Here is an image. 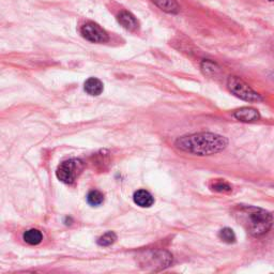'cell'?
I'll return each instance as SVG.
<instances>
[{"label": "cell", "instance_id": "9a60e30c", "mask_svg": "<svg viewBox=\"0 0 274 274\" xmlns=\"http://www.w3.org/2000/svg\"><path fill=\"white\" fill-rule=\"evenodd\" d=\"M117 240V236L113 231H108V233L104 234L98 239V244L101 246H109L115 243V241Z\"/></svg>", "mask_w": 274, "mask_h": 274}, {"label": "cell", "instance_id": "8fae6325", "mask_svg": "<svg viewBox=\"0 0 274 274\" xmlns=\"http://www.w3.org/2000/svg\"><path fill=\"white\" fill-rule=\"evenodd\" d=\"M151 1L156 4L162 11L168 14H177L180 11V7H179L177 0H151Z\"/></svg>", "mask_w": 274, "mask_h": 274}, {"label": "cell", "instance_id": "4fadbf2b", "mask_svg": "<svg viewBox=\"0 0 274 274\" xmlns=\"http://www.w3.org/2000/svg\"><path fill=\"white\" fill-rule=\"evenodd\" d=\"M202 70L209 77H217L220 74V68L217 63L210 60H204L202 63Z\"/></svg>", "mask_w": 274, "mask_h": 274}, {"label": "cell", "instance_id": "8992f818", "mask_svg": "<svg viewBox=\"0 0 274 274\" xmlns=\"http://www.w3.org/2000/svg\"><path fill=\"white\" fill-rule=\"evenodd\" d=\"M81 34L87 41L92 43H105L108 41V34L102 27L93 22H88L82 26Z\"/></svg>", "mask_w": 274, "mask_h": 274}, {"label": "cell", "instance_id": "ac0fdd59", "mask_svg": "<svg viewBox=\"0 0 274 274\" xmlns=\"http://www.w3.org/2000/svg\"><path fill=\"white\" fill-rule=\"evenodd\" d=\"M270 1H274V0H270Z\"/></svg>", "mask_w": 274, "mask_h": 274}, {"label": "cell", "instance_id": "30bf717a", "mask_svg": "<svg viewBox=\"0 0 274 274\" xmlns=\"http://www.w3.org/2000/svg\"><path fill=\"white\" fill-rule=\"evenodd\" d=\"M84 88H85V91L90 94V96L97 97L100 96L103 92V84L102 82L98 80L96 77H90L85 82V85H84Z\"/></svg>", "mask_w": 274, "mask_h": 274}, {"label": "cell", "instance_id": "ba28073f", "mask_svg": "<svg viewBox=\"0 0 274 274\" xmlns=\"http://www.w3.org/2000/svg\"><path fill=\"white\" fill-rule=\"evenodd\" d=\"M118 22L122 27L129 31H135L138 28V22L132 13L128 11L120 12L118 15Z\"/></svg>", "mask_w": 274, "mask_h": 274}, {"label": "cell", "instance_id": "277c9868", "mask_svg": "<svg viewBox=\"0 0 274 274\" xmlns=\"http://www.w3.org/2000/svg\"><path fill=\"white\" fill-rule=\"evenodd\" d=\"M227 87L230 92L246 102L258 103L262 101V97L251 88L247 84L238 76H230L227 81Z\"/></svg>", "mask_w": 274, "mask_h": 274}, {"label": "cell", "instance_id": "52a82bcc", "mask_svg": "<svg viewBox=\"0 0 274 274\" xmlns=\"http://www.w3.org/2000/svg\"><path fill=\"white\" fill-rule=\"evenodd\" d=\"M235 118L241 122H255L260 119V114L253 107H242L234 113Z\"/></svg>", "mask_w": 274, "mask_h": 274}, {"label": "cell", "instance_id": "3957f363", "mask_svg": "<svg viewBox=\"0 0 274 274\" xmlns=\"http://www.w3.org/2000/svg\"><path fill=\"white\" fill-rule=\"evenodd\" d=\"M139 265L145 270L157 271L171 266L172 256L166 251H148L139 256Z\"/></svg>", "mask_w": 274, "mask_h": 274}, {"label": "cell", "instance_id": "2e32d148", "mask_svg": "<svg viewBox=\"0 0 274 274\" xmlns=\"http://www.w3.org/2000/svg\"><path fill=\"white\" fill-rule=\"evenodd\" d=\"M210 188H211L213 191L220 193H228L233 189L229 184L224 180H214L211 186H210Z\"/></svg>", "mask_w": 274, "mask_h": 274}, {"label": "cell", "instance_id": "9c48e42d", "mask_svg": "<svg viewBox=\"0 0 274 274\" xmlns=\"http://www.w3.org/2000/svg\"><path fill=\"white\" fill-rule=\"evenodd\" d=\"M134 203L141 208H149L154 203V196L146 189H138L133 195Z\"/></svg>", "mask_w": 274, "mask_h": 274}, {"label": "cell", "instance_id": "5bb4252c", "mask_svg": "<svg viewBox=\"0 0 274 274\" xmlns=\"http://www.w3.org/2000/svg\"><path fill=\"white\" fill-rule=\"evenodd\" d=\"M87 202L92 207H98L104 202V195L100 191H91L87 195Z\"/></svg>", "mask_w": 274, "mask_h": 274}, {"label": "cell", "instance_id": "e0dca14e", "mask_svg": "<svg viewBox=\"0 0 274 274\" xmlns=\"http://www.w3.org/2000/svg\"><path fill=\"white\" fill-rule=\"evenodd\" d=\"M219 237L221 240H223L226 243H234L236 241V235L234 233L233 229H230L228 227L223 228L219 233Z\"/></svg>", "mask_w": 274, "mask_h": 274}, {"label": "cell", "instance_id": "7c38bea8", "mask_svg": "<svg viewBox=\"0 0 274 274\" xmlns=\"http://www.w3.org/2000/svg\"><path fill=\"white\" fill-rule=\"evenodd\" d=\"M23 239L30 245H38L43 240V235L38 229H29L24 233Z\"/></svg>", "mask_w": 274, "mask_h": 274}, {"label": "cell", "instance_id": "6da1fadb", "mask_svg": "<svg viewBox=\"0 0 274 274\" xmlns=\"http://www.w3.org/2000/svg\"><path fill=\"white\" fill-rule=\"evenodd\" d=\"M175 145L181 151L195 155L205 156L222 152L227 147L228 140L222 135L202 132V133L179 137L175 141Z\"/></svg>", "mask_w": 274, "mask_h": 274}, {"label": "cell", "instance_id": "5b68a950", "mask_svg": "<svg viewBox=\"0 0 274 274\" xmlns=\"http://www.w3.org/2000/svg\"><path fill=\"white\" fill-rule=\"evenodd\" d=\"M84 168L83 161L78 159H71L62 162L58 166L56 171V176L59 180L66 184H72L78 176L81 175Z\"/></svg>", "mask_w": 274, "mask_h": 274}, {"label": "cell", "instance_id": "7a4b0ae2", "mask_svg": "<svg viewBox=\"0 0 274 274\" xmlns=\"http://www.w3.org/2000/svg\"><path fill=\"white\" fill-rule=\"evenodd\" d=\"M234 215L247 233L256 238L268 234L273 224V218L270 213L265 209L253 206H240L235 209Z\"/></svg>", "mask_w": 274, "mask_h": 274}]
</instances>
